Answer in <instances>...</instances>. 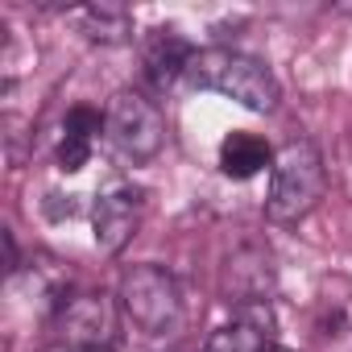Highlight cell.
<instances>
[{"mask_svg": "<svg viewBox=\"0 0 352 352\" xmlns=\"http://www.w3.org/2000/svg\"><path fill=\"white\" fill-rule=\"evenodd\" d=\"M141 216H145V195L129 183H116L108 187L96 208H91V232H96V249L100 253H120L137 228H141Z\"/></svg>", "mask_w": 352, "mask_h": 352, "instance_id": "cell-6", "label": "cell"}, {"mask_svg": "<svg viewBox=\"0 0 352 352\" xmlns=\"http://www.w3.org/2000/svg\"><path fill=\"white\" fill-rule=\"evenodd\" d=\"M116 298L87 290L75 298L58 302V327H63V344H75L83 352H112L120 340V315H116Z\"/></svg>", "mask_w": 352, "mask_h": 352, "instance_id": "cell-5", "label": "cell"}, {"mask_svg": "<svg viewBox=\"0 0 352 352\" xmlns=\"http://www.w3.org/2000/svg\"><path fill=\"white\" fill-rule=\"evenodd\" d=\"M265 166H274V153H270V145L261 137H253V133H228L224 137L220 170L228 174V179L245 183V179H253V174H261Z\"/></svg>", "mask_w": 352, "mask_h": 352, "instance_id": "cell-8", "label": "cell"}, {"mask_svg": "<svg viewBox=\"0 0 352 352\" xmlns=\"http://www.w3.org/2000/svg\"><path fill=\"white\" fill-rule=\"evenodd\" d=\"M124 319L145 336H170L183 323V290L162 265H129L116 294Z\"/></svg>", "mask_w": 352, "mask_h": 352, "instance_id": "cell-3", "label": "cell"}, {"mask_svg": "<svg viewBox=\"0 0 352 352\" xmlns=\"http://www.w3.org/2000/svg\"><path fill=\"white\" fill-rule=\"evenodd\" d=\"M42 352H83V348H75V344H50V348H42Z\"/></svg>", "mask_w": 352, "mask_h": 352, "instance_id": "cell-12", "label": "cell"}, {"mask_svg": "<svg viewBox=\"0 0 352 352\" xmlns=\"http://www.w3.org/2000/svg\"><path fill=\"white\" fill-rule=\"evenodd\" d=\"M104 133L124 157L149 162V157H157V149L166 141V120H162L157 104L145 100L141 91H116L104 108Z\"/></svg>", "mask_w": 352, "mask_h": 352, "instance_id": "cell-4", "label": "cell"}, {"mask_svg": "<svg viewBox=\"0 0 352 352\" xmlns=\"http://www.w3.org/2000/svg\"><path fill=\"white\" fill-rule=\"evenodd\" d=\"M327 191V166L323 153L311 141H290L274 153L270 166V195H265V216L274 224H298L302 216L315 212V204Z\"/></svg>", "mask_w": 352, "mask_h": 352, "instance_id": "cell-2", "label": "cell"}, {"mask_svg": "<svg viewBox=\"0 0 352 352\" xmlns=\"http://www.w3.org/2000/svg\"><path fill=\"white\" fill-rule=\"evenodd\" d=\"M191 58H195V50H191L187 38H179L174 30H162L149 46V54H145V67H149V79L157 87H170L179 75H187Z\"/></svg>", "mask_w": 352, "mask_h": 352, "instance_id": "cell-9", "label": "cell"}, {"mask_svg": "<svg viewBox=\"0 0 352 352\" xmlns=\"http://www.w3.org/2000/svg\"><path fill=\"white\" fill-rule=\"evenodd\" d=\"M91 149H96V137H83V133H67V129H63V141H58V170H63V174H79V170L91 162Z\"/></svg>", "mask_w": 352, "mask_h": 352, "instance_id": "cell-11", "label": "cell"}, {"mask_svg": "<svg viewBox=\"0 0 352 352\" xmlns=\"http://www.w3.org/2000/svg\"><path fill=\"white\" fill-rule=\"evenodd\" d=\"M187 79H191V87L216 91V96H224V100H232L249 112H270L282 96L274 71L261 58H253L245 50H228V46L195 50V58L187 67Z\"/></svg>", "mask_w": 352, "mask_h": 352, "instance_id": "cell-1", "label": "cell"}, {"mask_svg": "<svg viewBox=\"0 0 352 352\" xmlns=\"http://www.w3.org/2000/svg\"><path fill=\"white\" fill-rule=\"evenodd\" d=\"M274 315L270 302H241V315L224 327H216L204 344V352H265L274 340Z\"/></svg>", "mask_w": 352, "mask_h": 352, "instance_id": "cell-7", "label": "cell"}, {"mask_svg": "<svg viewBox=\"0 0 352 352\" xmlns=\"http://www.w3.org/2000/svg\"><path fill=\"white\" fill-rule=\"evenodd\" d=\"M265 352H290V348H278V344H270V348H265Z\"/></svg>", "mask_w": 352, "mask_h": 352, "instance_id": "cell-13", "label": "cell"}, {"mask_svg": "<svg viewBox=\"0 0 352 352\" xmlns=\"http://www.w3.org/2000/svg\"><path fill=\"white\" fill-rule=\"evenodd\" d=\"M75 17H79V25L87 30L91 42H124L129 30H133V25H129V13H120V9H104V5L79 9Z\"/></svg>", "mask_w": 352, "mask_h": 352, "instance_id": "cell-10", "label": "cell"}]
</instances>
